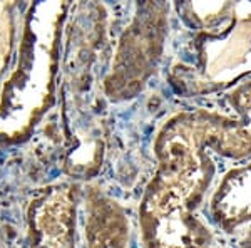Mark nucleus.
I'll use <instances>...</instances> for the list:
<instances>
[{
    "instance_id": "nucleus-1",
    "label": "nucleus",
    "mask_w": 251,
    "mask_h": 248,
    "mask_svg": "<svg viewBox=\"0 0 251 248\" xmlns=\"http://www.w3.org/2000/svg\"><path fill=\"white\" fill-rule=\"evenodd\" d=\"M157 169L139 203L143 248H208L213 233L198 217L216 173L189 111L166 119L154 138Z\"/></svg>"
},
{
    "instance_id": "nucleus-8",
    "label": "nucleus",
    "mask_w": 251,
    "mask_h": 248,
    "mask_svg": "<svg viewBox=\"0 0 251 248\" xmlns=\"http://www.w3.org/2000/svg\"><path fill=\"white\" fill-rule=\"evenodd\" d=\"M208 217L225 233L251 223V161L226 171L208 201Z\"/></svg>"
},
{
    "instance_id": "nucleus-10",
    "label": "nucleus",
    "mask_w": 251,
    "mask_h": 248,
    "mask_svg": "<svg viewBox=\"0 0 251 248\" xmlns=\"http://www.w3.org/2000/svg\"><path fill=\"white\" fill-rule=\"evenodd\" d=\"M240 248H251V230L243 237V240L240 242Z\"/></svg>"
},
{
    "instance_id": "nucleus-9",
    "label": "nucleus",
    "mask_w": 251,
    "mask_h": 248,
    "mask_svg": "<svg viewBox=\"0 0 251 248\" xmlns=\"http://www.w3.org/2000/svg\"><path fill=\"white\" fill-rule=\"evenodd\" d=\"M14 3L0 2V76L5 71V66L10 59L12 46L15 37V26L12 19Z\"/></svg>"
},
{
    "instance_id": "nucleus-3",
    "label": "nucleus",
    "mask_w": 251,
    "mask_h": 248,
    "mask_svg": "<svg viewBox=\"0 0 251 248\" xmlns=\"http://www.w3.org/2000/svg\"><path fill=\"white\" fill-rule=\"evenodd\" d=\"M176 9L186 26L200 32L194 39L198 66L173 67L177 91L211 92L251 72V5L186 2Z\"/></svg>"
},
{
    "instance_id": "nucleus-2",
    "label": "nucleus",
    "mask_w": 251,
    "mask_h": 248,
    "mask_svg": "<svg viewBox=\"0 0 251 248\" xmlns=\"http://www.w3.org/2000/svg\"><path fill=\"white\" fill-rule=\"evenodd\" d=\"M64 3H37L24 22L19 57L0 91V146L25 139L54 92Z\"/></svg>"
},
{
    "instance_id": "nucleus-5",
    "label": "nucleus",
    "mask_w": 251,
    "mask_h": 248,
    "mask_svg": "<svg viewBox=\"0 0 251 248\" xmlns=\"http://www.w3.org/2000/svg\"><path fill=\"white\" fill-rule=\"evenodd\" d=\"M231 114L214 109L189 111L206 148L229 160L251 158V79L225 96Z\"/></svg>"
},
{
    "instance_id": "nucleus-4",
    "label": "nucleus",
    "mask_w": 251,
    "mask_h": 248,
    "mask_svg": "<svg viewBox=\"0 0 251 248\" xmlns=\"http://www.w3.org/2000/svg\"><path fill=\"white\" fill-rule=\"evenodd\" d=\"M169 5L143 2L117 44L114 60L104 79V92L112 101L136 97L146 87L163 57L168 37Z\"/></svg>"
},
{
    "instance_id": "nucleus-6",
    "label": "nucleus",
    "mask_w": 251,
    "mask_h": 248,
    "mask_svg": "<svg viewBox=\"0 0 251 248\" xmlns=\"http://www.w3.org/2000/svg\"><path fill=\"white\" fill-rule=\"evenodd\" d=\"M30 248H75L77 190L55 185L40 191L27 211Z\"/></svg>"
},
{
    "instance_id": "nucleus-7",
    "label": "nucleus",
    "mask_w": 251,
    "mask_h": 248,
    "mask_svg": "<svg viewBox=\"0 0 251 248\" xmlns=\"http://www.w3.org/2000/svg\"><path fill=\"white\" fill-rule=\"evenodd\" d=\"M84 248H129V218L123 206L96 186L84 196Z\"/></svg>"
}]
</instances>
